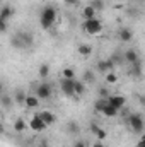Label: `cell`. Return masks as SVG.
Returning <instances> with one entry per match:
<instances>
[{
  "label": "cell",
  "instance_id": "cell-1",
  "mask_svg": "<svg viewBox=\"0 0 145 147\" xmlns=\"http://www.w3.org/2000/svg\"><path fill=\"white\" fill-rule=\"evenodd\" d=\"M10 45L14 50H31L34 45V36L31 31H17L10 38Z\"/></svg>",
  "mask_w": 145,
  "mask_h": 147
},
{
  "label": "cell",
  "instance_id": "cell-2",
  "mask_svg": "<svg viewBox=\"0 0 145 147\" xmlns=\"http://www.w3.org/2000/svg\"><path fill=\"white\" fill-rule=\"evenodd\" d=\"M56 17H58V12L53 5H44L39 12V26L44 29V31H50L55 22H56Z\"/></svg>",
  "mask_w": 145,
  "mask_h": 147
},
{
  "label": "cell",
  "instance_id": "cell-3",
  "mask_svg": "<svg viewBox=\"0 0 145 147\" xmlns=\"http://www.w3.org/2000/svg\"><path fill=\"white\" fill-rule=\"evenodd\" d=\"M126 123H128V127L133 134H137V135L144 134V118H142L140 113H128Z\"/></svg>",
  "mask_w": 145,
  "mask_h": 147
},
{
  "label": "cell",
  "instance_id": "cell-4",
  "mask_svg": "<svg viewBox=\"0 0 145 147\" xmlns=\"http://www.w3.org/2000/svg\"><path fill=\"white\" fill-rule=\"evenodd\" d=\"M82 29H84L87 34L96 36V34H99V33L103 31V22H101L97 17H94V19H85L84 24H82Z\"/></svg>",
  "mask_w": 145,
  "mask_h": 147
},
{
  "label": "cell",
  "instance_id": "cell-5",
  "mask_svg": "<svg viewBox=\"0 0 145 147\" xmlns=\"http://www.w3.org/2000/svg\"><path fill=\"white\" fill-rule=\"evenodd\" d=\"M51 94H53V87H51V84H48V82H41L39 86H36V96L38 99H50L51 98Z\"/></svg>",
  "mask_w": 145,
  "mask_h": 147
},
{
  "label": "cell",
  "instance_id": "cell-6",
  "mask_svg": "<svg viewBox=\"0 0 145 147\" xmlns=\"http://www.w3.org/2000/svg\"><path fill=\"white\" fill-rule=\"evenodd\" d=\"M106 101H108V105L114 106L118 111H121L123 108H125V105H126V98L121 96V94H109Z\"/></svg>",
  "mask_w": 145,
  "mask_h": 147
},
{
  "label": "cell",
  "instance_id": "cell-7",
  "mask_svg": "<svg viewBox=\"0 0 145 147\" xmlns=\"http://www.w3.org/2000/svg\"><path fill=\"white\" fill-rule=\"evenodd\" d=\"M123 62H126V63H130V65L140 62V55H138V51H137L135 48H128V50L123 53Z\"/></svg>",
  "mask_w": 145,
  "mask_h": 147
},
{
  "label": "cell",
  "instance_id": "cell-8",
  "mask_svg": "<svg viewBox=\"0 0 145 147\" xmlns=\"http://www.w3.org/2000/svg\"><path fill=\"white\" fill-rule=\"evenodd\" d=\"M29 128L34 130L36 134H39V132H44V130H46V123L39 118V115L36 113V115L31 118V121H29Z\"/></svg>",
  "mask_w": 145,
  "mask_h": 147
},
{
  "label": "cell",
  "instance_id": "cell-9",
  "mask_svg": "<svg viewBox=\"0 0 145 147\" xmlns=\"http://www.w3.org/2000/svg\"><path fill=\"white\" fill-rule=\"evenodd\" d=\"M60 89H62V92L67 98H75V94H73V80H70V79H62Z\"/></svg>",
  "mask_w": 145,
  "mask_h": 147
},
{
  "label": "cell",
  "instance_id": "cell-10",
  "mask_svg": "<svg viewBox=\"0 0 145 147\" xmlns=\"http://www.w3.org/2000/svg\"><path fill=\"white\" fill-rule=\"evenodd\" d=\"M14 14H15L14 7H10V5H2V9H0V21L9 22V21L14 17Z\"/></svg>",
  "mask_w": 145,
  "mask_h": 147
},
{
  "label": "cell",
  "instance_id": "cell-11",
  "mask_svg": "<svg viewBox=\"0 0 145 147\" xmlns=\"http://www.w3.org/2000/svg\"><path fill=\"white\" fill-rule=\"evenodd\" d=\"M113 69H114V65L109 62V58L108 60H99V62L96 63V70L99 74H103V75L108 74V72H113Z\"/></svg>",
  "mask_w": 145,
  "mask_h": 147
},
{
  "label": "cell",
  "instance_id": "cell-12",
  "mask_svg": "<svg viewBox=\"0 0 145 147\" xmlns=\"http://www.w3.org/2000/svg\"><path fill=\"white\" fill-rule=\"evenodd\" d=\"M89 128H91V132L96 135V140H106L108 134H106V130H104V128H101L97 123H91V125H89Z\"/></svg>",
  "mask_w": 145,
  "mask_h": 147
},
{
  "label": "cell",
  "instance_id": "cell-13",
  "mask_svg": "<svg viewBox=\"0 0 145 147\" xmlns=\"http://www.w3.org/2000/svg\"><path fill=\"white\" fill-rule=\"evenodd\" d=\"M118 38H119L121 43H132V39H133V31H132L130 28H121V29L118 31Z\"/></svg>",
  "mask_w": 145,
  "mask_h": 147
},
{
  "label": "cell",
  "instance_id": "cell-14",
  "mask_svg": "<svg viewBox=\"0 0 145 147\" xmlns=\"http://www.w3.org/2000/svg\"><path fill=\"white\" fill-rule=\"evenodd\" d=\"M85 91H87V84H84L80 79H73V94H75V98L85 94Z\"/></svg>",
  "mask_w": 145,
  "mask_h": 147
},
{
  "label": "cell",
  "instance_id": "cell-15",
  "mask_svg": "<svg viewBox=\"0 0 145 147\" xmlns=\"http://www.w3.org/2000/svg\"><path fill=\"white\" fill-rule=\"evenodd\" d=\"M39 115V118L46 123V127H51L55 121H56V116L53 115V111H48V110H44V111H41V113H38Z\"/></svg>",
  "mask_w": 145,
  "mask_h": 147
},
{
  "label": "cell",
  "instance_id": "cell-16",
  "mask_svg": "<svg viewBox=\"0 0 145 147\" xmlns=\"http://www.w3.org/2000/svg\"><path fill=\"white\" fill-rule=\"evenodd\" d=\"M26 96H28V94H26V91L19 87V89H15V92H14L12 99H14V103H15V105L22 106V105H24V101H26Z\"/></svg>",
  "mask_w": 145,
  "mask_h": 147
},
{
  "label": "cell",
  "instance_id": "cell-17",
  "mask_svg": "<svg viewBox=\"0 0 145 147\" xmlns=\"http://www.w3.org/2000/svg\"><path fill=\"white\" fill-rule=\"evenodd\" d=\"M77 53H79L80 57H91V55H92V46H91L89 43H82V45L77 46Z\"/></svg>",
  "mask_w": 145,
  "mask_h": 147
},
{
  "label": "cell",
  "instance_id": "cell-18",
  "mask_svg": "<svg viewBox=\"0 0 145 147\" xmlns=\"http://www.w3.org/2000/svg\"><path fill=\"white\" fill-rule=\"evenodd\" d=\"M101 115H104L106 118H114V116H118V115H119V111L116 110L114 106H111V105L106 103V106L101 110Z\"/></svg>",
  "mask_w": 145,
  "mask_h": 147
},
{
  "label": "cell",
  "instance_id": "cell-19",
  "mask_svg": "<svg viewBox=\"0 0 145 147\" xmlns=\"http://www.w3.org/2000/svg\"><path fill=\"white\" fill-rule=\"evenodd\" d=\"M24 106L29 108V110H34V108L39 106V99H38L36 96H33V94H28L26 96V101H24Z\"/></svg>",
  "mask_w": 145,
  "mask_h": 147
},
{
  "label": "cell",
  "instance_id": "cell-20",
  "mask_svg": "<svg viewBox=\"0 0 145 147\" xmlns=\"http://www.w3.org/2000/svg\"><path fill=\"white\" fill-rule=\"evenodd\" d=\"M128 75H130V77H135V79H138V77L142 75V63H140V62H137V63L130 65Z\"/></svg>",
  "mask_w": 145,
  "mask_h": 147
},
{
  "label": "cell",
  "instance_id": "cell-21",
  "mask_svg": "<svg viewBox=\"0 0 145 147\" xmlns=\"http://www.w3.org/2000/svg\"><path fill=\"white\" fill-rule=\"evenodd\" d=\"M65 130H67V134H70V135H77V134H79V130H80V127H79V121L70 120V121L65 125Z\"/></svg>",
  "mask_w": 145,
  "mask_h": 147
},
{
  "label": "cell",
  "instance_id": "cell-22",
  "mask_svg": "<svg viewBox=\"0 0 145 147\" xmlns=\"http://www.w3.org/2000/svg\"><path fill=\"white\" fill-rule=\"evenodd\" d=\"M26 128H28V123H26V120H24L22 116H19V118L14 121V130H15L17 134H22Z\"/></svg>",
  "mask_w": 145,
  "mask_h": 147
},
{
  "label": "cell",
  "instance_id": "cell-23",
  "mask_svg": "<svg viewBox=\"0 0 145 147\" xmlns=\"http://www.w3.org/2000/svg\"><path fill=\"white\" fill-rule=\"evenodd\" d=\"M96 14H97V10L89 3V5H85L84 7V10H82V16H84V19H94L96 17Z\"/></svg>",
  "mask_w": 145,
  "mask_h": 147
},
{
  "label": "cell",
  "instance_id": "cell-24",
  "mask_svg": "<svg viewBox=\"0 0 145 147\" xmlns=\"http://www.w3.org/2000/svg\"><path fill=\"white\" fill-rule=\"evenodd\" d=\"M50 72H51V69H50L48 63H41L39 69H38V74H39L41 79H48V77H50Z\"/></svg>",
  "mask_w": 145,
  "mask_h": 147
},
{
  "label": "cell",
  "instance_id": "cell-25",
  "mask_svg": "<svg viewBox=\"0 0 145 147\" xmlns=\"http://www.w3.org/2000/svg\"><path fill=\"white\" fill-rule=\"evenodd\" d=\"M62 79H70V80H73V79H77V72L73 70L72 67H65L62 70Z\"/></svg>",
  "mask_w": 145,
  "mask_h": 147
},
{
  "label": "cell",
  "instance_id": "cell-26",
  "mask_svg": "<svg viewBox=\"0 0 145 147\" xmlns=\"http://www.w3.org/2000/svg\"><path fill=\"white\" fill-rule=\"evenodd\" d=\"M82 82H84V84H94V82H96V75H94V72H92V70H84Z\"/></svg>",
  "mask_w": 145,
  "mask_h": 147
},
{
  "label": "cell",
  "instance_id": "cell-27",
  "mask_svg": "<svg viewBox=\"0 0 145 147\" xmlns=\"http://www.w3.org/2000/svg\"><path fill=\"white\" fill-rule=\"evenodd\" d=\"M0 105H2V108L9 110V108L14 105V99H12V96H2V98H0Z\"/></svg>",
  "mask_w": 145,
  "mask_h": 147
},
{
  "label": "cell",
  "instance_id": "cell-28",
  "mask_svg": "<svg viewBox=\"0 0 145 147\" xmlns=\"http://www.w3.org/2000/svg\"><path fill=\"white\" fill-rule=\"evenodd\" d=\"M104 79H106V82H108L109 86H113V84H116V82H118V74L108 72V74H104Z\"/></svg>",
  "mask_w": 145,
  "mask_h": 147
},
{
  "label": "cell",
  "instance_id": "cell-29",
  "mask_svg": "<svg viewBox=\"0 0 145 147\" xmlns=\"http://www.w3.org/2000/svg\"><path fill=\"white\" fill-rule=\"evenodd\" d=\"M109 62H111L114 67H116V65H121V63H125V62H123V55H119V53H114V55H111Z\"/></svg>",
  "mask_w": 145,
  "mask_h": 147
},
{
  "label": "cell",
  "instance_id": "cell-30",
  "mask_svg": "<svg viewBox=\"0 0 145 147\" xmlns=\"http://www.w3.org/2000/svg\"><path fill=\"white\" fill-rule=\"evenodd\" d=\"M106 103H108L106 99H103V98H99V99L96 101V105H94V110L97 111V113H101V110H103V108L106 106Z\"/></svg>",
  "mask_w": 145,
  "mask_h": 147
},
{
  "label": "cell",
  "instance_id": "cell-31",
  "mask_svg": "<svg viewBox=\"0 0 145 147\" xmlns=\"http://www.w3.org/2000/svg\"><path fill=\"white\" fill-rule=\"evenodd\" d=\"M91 5H92L96 10H103V9H104V0H92Z\"/></svg>",
  "mask_w": 145,
  "mask_h": 147
},
{
  "label": "cell",
  "instance_id": "cell-32",
  "mask_svg": "<svg viewBox=\"0 0 145 147\" xmlns=\"http://www.w3.org/2000/svg\"><path fill=\"white\" fill-rule=\"evenodd\" d=\"M108 96H109L108 87H101V89H99V98H103V99H108Z\"/></svg>",
  "mask_w": 145,
  "mask_h": 147
},
{
  "label": "cell",
  "instance_id": "cell-33",
  "mask_svg": "<svg viewBox=\"0 0 145 147\" xmlns=\"http://www.w3.org/2000/svg\"><path fill=\"white\" fill-rule=\"evenodd\" d=\"M63 3L65 5H70V7H77L80 3V0H63Z\"/></svg>",
  "mask_w": 145,
  "mask_h": 147
},
{
  "label": "cell",
  "instance_id": "cell-34",
  "mask_svg": "<svg viewBox=\"0 0 145 147\" xmlns=\"http://www.w3.org/2000/svg\"><path fill=\"white\" fill-rule=\"evenodd\" d=\"M3 33H7V22L0 21V34H3Z\"/></svg>",
  "mask_w": 145,
  "mask_h": 147
},
{
  "label": "cell",
  "instance_id": "cell-35",
  "mask_svg": "<svg viewBox=\"0 0 145 147\" xmlns=\"http://www.w3.org/2000/svg\"><path fill=\"white\" fill-rule=\"evenodd\" d=\"M73 147H87V146H85V140H75Z\"/></svg>",
  "mask_w": 145,
  "mask_h": 147
},
{
  "label": "cell",
  "instance_id": "cell-36",
  "mask_svg": "<svg viewBox=\"0 0 145 147\" xmlns=\"http://www.w3.org/2000/svg\"><path fill=\"white\" fill-rule=\"evenodd\" d=\"M92 147H108V146H106V144H104L103 140H96V142L92 144Z\"/></svg>",
  "mask_w": 145,
  "mask_h": 147
},
{
  "label": "cell",
  "instance_id": "cell-37",
  "mask_svg": "<svg viewBox=\"0 0 145 147\" xmlns=\"http://www.w3.org/2000/svg\"><path fill=\"white\" fill-rule=\"evenodd\" d=\"M135 147H145V140H144V139H140V140H138V144H137Z\"/></svg>",
  "mask_w": 145,
  "mask_h": 147
},
{
  "label": "cell",
  "instance_id": "cell-38",
  "mask_svg": "<svg viewBox=\"0 0 145 147\" xmlns=\"http://www.w3.org/2000/svg\"><path fill=\"white\" fill-rule=\"evenodd\" d=\"M3 130H5V128H3V125H2V123H0V135H2V134H3Z\"/></svg>",
  "mask_w": 145,
  "mask_h": 147
},
{
  "label": "cell",
  "instance_id": "cell-39",
  "mask_svg": "<svg viewBox=\"0 0 145 147\" xmlns=\"http://www.w3.org/2000/svg\"><path fill=\"white\" fill-rule=\"evenodd\" d=\"M2 91H3V82L0 80V92H2Z\"/></svg>",
  "mask_w": 145,
  "mask_h": 147
},
{
  "label": "cell",
  "instance_id": "cell-40",
  "mask_svg": "<svg viewBox=\"0 0 145 147\" xmlns=\"http://www.w3.org/2000/svg\"><path fill=\"white\" fill-rule=\"evenodd\" d=\"M41 147H51V146H50V144H46V142H43V144H41Z\"/></svg>",
  "mask_w": 145,
  "mask_h": 147
},
{
  "label": "cell",
  "instance_id": "cell-41",
  "mask_svg": "<svg viewBox=\"0 0 145 147\" xmlns=\"http://www.w3.org/2000/svg\"><path fill=\"white\" fill-rule=\"evenodd\" d=\"M0 9H2V3H0Z\"/></svg>",
  "mask_w": 145,
  "mask_h": 147
},
{
  "label": "cell",
  "instance_id": "cell-42",
  "mask_svg": "<svg viewBox=\"0 0 145 147\" xmlns=\"http://www.w3.org/2000/svg\"><path fill=\"white\" fill-rule=\"evenodd\" d=\"M138 2H142V0H138Z\"/></svg>",
  "mask_w": 145,
  "mask_h": 147
}]
</instances>
